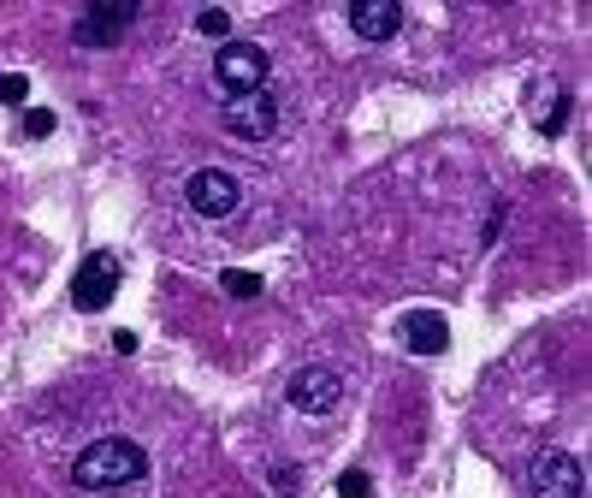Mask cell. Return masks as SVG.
<instances>
[{
    "label": "cell",
    "mask_w": 592,
    "mask_h": 498,
    "mask_svg": "<svg viewBox=\"0 0 592 498\" xmlns=\"http://www.w3.org/2000/svg\"><path fill=\"white\" fill-rule=\"evenodd\" d=\"M149 475V451L136 439H95L83 445V457L72 463V480L90 492H113V487H131V480Z\"/></svg>",
    "instance_id": "6da1fadb"
},
{
    "label": "cell",
    "mask_w": 592,
    "mask_h": 498,
    "mask_svg": "<svg viewBox=\"0 0 592 498\" xmlns=\"http://www.w3.org/2000/svg\"><path fill=\"white\" fill-rule=\"evenodd\" d=\"M273 60L261 42H225L214 54V83H220V101H237V95H255V90H273Z\"/></svg>",
    "instance_id": "7a4b0ae2"
},
{
    "label": "cell",
    "mask_w": 592,
    "mask_h": 498,
    "mask_svg": "<svg viewBox=\"0 0 592 498\" xmlns=\"http://www.w3.org/2000/svg\"><path fill=\"white\" fill-rule=\"evenodd\" d=\"M184 202L202 220H232L243 209V184H237V173H225V166H196V173L184 179Z\"/></svg>",
    "instance_id": "3957f363"
},
{
    "label": "cell",
    "mask_w": 592,
    "mask_h": 498,
    "mask_svg": "<svg viewBox=\"0 0 592 498\" xmlns=\"http://www.w3.org/2000/svg\"><path fill=\"white\" fill-rule=\"evenodd\" d=\"M278 119H285V108H278L273 90L225 101V131H232L237 143H267V136H278Z\"/></svg>",
    "instance_id": "277c9868"
},
{
    "label": "cell",
    "mask_w": 592,
    "mask_h": 498,
    "mask_svg": "<svg viewBox=\"0 0 592 498\" xmlns=\"http://www.w3.org/2000/svg\"><path fill=\"white\" fill-rule=\"evenodd\" d=\"M119 280H125L119 255H108V250L83 255V267H78V280H72V303L83 308V315H101V308L119 297Z\"/></svg>",
    "instance_id": "5b68a950"
},
{
    "label": "cell",
    "mask_w": 592,
    "mask_h": 498,
    "mask_svg": "<svg viewBox=\"0 0 592 498\" xmlns=\"http://www.w3.org/2000/svg\"><path fill=\"white\" fill-rule=\"evenodd\" d=\"M528 487H533V498H581L586 469H581V457H569V451H539L528 463Z\"/></svg>",
    "instance_id": "8992f818"
},
{
    "label": "cell",
    "mask_w": 592,
    "mask_h": 498,
    "mask_svg": "<svg viewBox=\"0 0 592 498\" xmlns=\"http://www.w3.org/2000/svg\"><path fill=\"white\" fill-rule=\"evenodd\" d=\"M131 24H136V7H125V0H101V7L78 12L72 37H78V48H119Z\"/></svg>",
    "instance_id": "52a82bcc"
},
{
    "label": "cell",
    "mask_w": 592,
    "mask_h": 498,
    "mask_svg": "<svg viewBox=\"0 0 592 498\" xmlns=\"http://www.w3.org/2000/svg\"><path fill=\"white\" fill-rule=\"evenodd\" d=\"M290 409H303V416H333V409L344 404V374L338 368H303V374H290Z\"/></svg>",
    "instance_id": "ba28073f"
},
{
    "label": "cell",
    "mask_w": 592,
    "mask_h": 498,
    "mask_svg": "<svg viewBox=\"0 0 592 498\" xmlns=\"http://www.w3.org/2000/svg\"><path fill=\"white\" fill-rule=\"evenodd\" d=\"M350 30L361 42H391L404 30V7L397 0H350Z\"/></svg>",
    "instance_id": "9c48e42d"
},
{
    "label": "cell",
    "mask_w": 592,
    "mask_h": 498,
    "mask_svg": "<svg viewBox=\"0 0 592 498\" xmlns=\"http://www.w3.org/2000/svg\"><path fill=\"white\" fill-rule=\"evenodd\" d=\"M404 345L415 356H445L450 350V321L439 315V308H415V315L404 321Z\"/></svg>",
    "instance_id": "30bf717a"
},
{
    "label": "cell",
    "mask_w": 592,
    "mask_h": 498,
    "mask_svg": "<svg viewBox=\"0 0 592 498\" xmlns=\"http://www.w3.org/2000/svg\"><path fill=\"white\" fill-rule=\"evenodd\" d=\"M196 37H207V42H232V12H220V7H202L196 12Z\"/></svg>",
    "instance_id": "8fae6325"
},
{
    "label": "cell",
    "mask_w": 592,
    "mask_h": 498,
    "mask_svg": "<svg viewBox=\"0 0 592 498\" xmlns=\"http://www.w3.org/2000/svg\"><path fill=\"white\" fill-rule=\"evenodd\" d=\"M261 291H267V280H261V273H243V267H232V273H225V297L249 303V297H261Z\"/></svg>",
    "instance_id": "7c38bea8"
},
{
    "label": "cell",
    "mask_w": 592,
    "mask_h": 498,
    "mask_svg": "<svg viewBox=\"0 0 592 498\" xmlns=\"http://www.w3.org/2000/svg\"><path fill=\"white\" fill-rule=\"evenodd\" d=\"M24 95H30L24 72H0V101H7V108H24Z\"/></svg>",
    "instance_id": "4fadbf2b"
},
{
    "label": "cell",
    "mask_w": 592,
    "mask_h": 498,
    "mask_svg": "<svg viewBox=\"0 0 592 498\" xmlns=\"http://www.w3.org/2000/svg\"><path fill=\"white\" fill-rule=\"evenodd\" d=\"M338 492H344V498H374L368 469H344V475H338Z\"/></svg>",
    "instance_id": "5bb4252c"
},
{
    "label": "cell",
    "mask_w": 592,
    "mask_h": 498,
    "mask_svg": "<svg viewBox=\"0 0 592 498\" xmlns=\"http://www.w3.org/2000/svg\"><path fill=\"white\" fill-rule=\"evenodd\" d=\"M19 125H24V136H48V131H54V125H60V119H54V113H48V108H30V113L19 119Z\"/></svg>",
    "instance_id": "9a60e30c"
}]
</instances>
